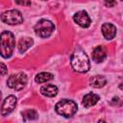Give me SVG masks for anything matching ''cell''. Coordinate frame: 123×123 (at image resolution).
<instances>
[{"label": "cell", "mask_w": 123, "mask_h": 123, "mask_svg": "<svg viewBox=\"0 0 123 123\" xmlns=\"http://www.w3.org/2000/svg\"><path fill=\"white\" fill-rule=\"evenodd\" d=\"M53 78H54V75L49 73V72H40L36 76L35 81L38 84H42V83H46L48 81H51Z\"/></svg>", "instance_id": "obj_16"}, {"label": "cell", "mask_w": 123, "mask_h": 123, "mask_svg": "<svg viewBox=\"0 0 123 123\" xmlns=\"http://www.w3.org/2000/svg\"><path fill=\"white\" fill-rule=\"evenodd\" d=\"M27 76L26 74L19 72L13 75H11L7 80V85L9 87L14 90H21L27 84Z\"/></svg>", "instance_id": "obj_6"}, {"label": "cell", "mask_w": 123, "mask_h": 123, "mask_svg": "<svg viewBox=\"0 0 123 123\" xmlns=\"http://www.w3.org/2000/svg\"><path fill=\"white\" fill-rule=\"evenodd\" d=\"M107 57V53H106V49L105 47H103L102 45H99V46H96L93 51H92V60L99 63V62H102Z\"/></svg>", "instance_id": "obj_10"}, {"label": "cell", "mask_w": 123, "mask_h": 123, "mask_svg": "<svg viewBox=\"0 0 123 123\" xmlns=\"http://www.w3.org/2000/svg\"><path fill=\"white\" fill-rule=\"evenodd\" d=\"M1 97H2V94H1V91H0V100H1Z\"/></svg>", "instance_id": "obj_20"}, {"label": "cell", "mask_w": 123, "mask_h": 123, "mask_svg": "<svg viewBox=\"0 0 123 123\" xmlns=\"http://www.w3.org/2000/svg\"><path fill=\"white\" fill-rule=\"evenodd\" d=\"M55 30L54 24L47 19H40L37 22V24L34 27V31L37 36L42 38H46L50 37Z\"/></svg>", "instance_id": "obj_4"}, {"label": "cell", "mask_w": 123, "mask_h": 123, "mask_svg": "<svg viewBox=\"0 0 123 123\" xmlns=\"http://www.w3.org/2000/svg\"><path fill=\"white\" fill-rule=\"evenodd\" d=\"M15 46V39L12 33L4 31L0 34V55L4 59L12 57Z\"/></svg>", "instance_id": "obj_2"}, {"label": "cell", "mask_w": 123, "mask_h": 123, "mask_svg": "<svg viewBox=\"0 0 123 123\" xmlns=\"http://www.w3.org/2000/svg\"><path fill=\"white\" fill-rule=\"evenodd\" d=\"M90 86L95 87V88H100V87H103L106 84H107V80L104 76H101V75H95L93 76L90 81Z\"/></svg>", "instance_id": "obj_14"}, {"label": "cell", "mask_w": 123, "mask_h": 123, "mask_svg": "<svg viewBox=\"0 0 123 123\" xmlns=\"http://www.w3.org/2000/svg\"><path fill=\"white\" fill-rule=\"evenodd\" d=\"M99 99H100L99 95L90 92V93L86 94L83 97V102L82 103H83V106L85 108H90V107L94 106L95 104H97V102L99 101Z\"/></svg>", "instance_id": "obj_11"}, {"label": "cell", "mask_w": 123, "mask_h": 123, "mask_svg": "<svg viewBox=\"0 0 123 123\" xmlns=\"http://www.w3.org/2000/svg\"><path fill=\"white\" fill-rule=\"evenodd\" d=\"M1 20L8 25H18L23 22L22 13L17 10L5 11L0 15Z\"/></svg>", "instance_id": "obj_5"}, {"label": "cell", "mask_w": 123, "mask_h": 123, "mask_svg": "<svg viewBox=\"0 0 123 123\" xmlns=\"http://www.w3.org/2000/svg\"><path fill=\"white\" fill-rule=\"evenodd\" d=\"M98 123H106V121H105V120H103V119H101V120H99V121H98Z\"/></svg>", "instance_id": "obj_19"}, {"label": "cell", "mask_w": 123, "mask_h": 123, "mask_svg": "<svg viewBox=\"0 0 123 123\" xmlns=\"http://www.w3.org/2000/svg\"><path fill=\"white\" fill-rule=\"evenodd\" d=\"M70 62L72 68L77 72L85 73L87 72L90 68L89 59L86 54V52L81 49H78L73 52V54L71 55Z\"/></svg>", "instance_id": "obj_1"}, {"label": "cell", "mask_w": 123, "mask_h": 123, "mask_svg": "<svg viewBox=\"0 0 123 123\" xmlns=\"http://www.w3.org/2000/svg\"><path fill=\"white\" fill-rule=\"evenodd\" d=\"M33 44H34V40H33V38H31V37H24L20 38L19 41H18V45H17V48H18L19 53L23 54V53L26 52Z\"/></svg>", "instance_id": "obj_12"}, {"label": "cell", "mask_w": 123, "mask_h": 123, "mask_svg": "<svg viewBox=\"0 0 123 123\" xmlns=\"http://www.w3.org/2000/svg\"><path fill=\"white\" fill-rule=\"evenodd\" d=\"M40 93L46 97H55L58 94V87L54 85H44L40 87Z\"/></svg>", "instance_id": "obj_13"}, {"label": "cell", "mask_w": 123, "mask_h": 123, "mask_svg": "<svg viewBox=\"0 0 123 123\" xmlns=\"http://www.w3.org/2000/svg\"><path fill=\"white\" fill-rule=\"evenodd\" d=\"M102 34L106 39H112L116 35V28L111 23H104L102 25Z\"/></svg>", "instance_id": "obj_9"}, {"label": "cell", "mask_w": 123, "mask_h": 123, "mask_svg": "<svg viewBox=\"0 0 123 123\" xmlns=\"http://www.w3.org/2000/svg\"><path fill=\"white\" fill-rule=\"evenodd\" d=\"M16 103H17V98L14 95H9L8 97H6L1 106V114L2 115L10 114L15 109Z\"/></svg>", "instance_id": "obj_7"}, {"label": "cell", "mask_w": 123, "mask_h": 123, "mask_svg": "<svg viewBox=\"0 0 123 123\" xmlns=\"http://www.w3.org/2000/svg\"><path fill=\"white\" fill-rule=\"evenodd\" d=\"M22 118H23L24 122L33 121V120H37L38 118V114L34 110H26V111H22Z\"/></svg>", "instance_id": "obj_15"}, {"label": "cell", "mask_w": 123, "mask_h": 123, "mask_svg": "<svg viewBox=\"0 0 123 123\" xmlns=\"http://www.w3.org/2000/svg\"><path fill=\"white\" fill-rule=\"evenodd\" d=\"M73 19L75 21V23H77L79 26H81L82 28H87L89 27L91 20L90 17L88 15V13L86 11H80L77 12L74 15H73Z\"/></svg>", "instance_id": "obj_8"}, {"label": "cell", "mask_w": 123, "mask_h": 123, "mask_svg": "<svg viewBox=\"0 0 123 123\" xmlns=\"http://www.w3.org/2000/svg\"><path fill=\"white\" fill-rule=\"evenodd\" d=\"M77 110H78L77 104L73 100H69V99L61 100L55 106L56 112L66 118L72 117L77 112Z\"/></svg>", "instance_id": "obj_3"}, {"label": "cell", "mask_w": 123, "mask_h": 123, "mask_svg": "<svg viewBox=\"0 0 123 123\" xmlns=\"http://www.w3.org/2000/svg\"><path fill=\"white\" fill-rule=\"evenodd\" d=\"M7 72H8L7 66H6L4 63L0 62V76H4V75H6Z\"/></svg>", "instance_id": "obj_17"}, {"label": "cell", "mask_w": 123, "mask_h": 123, "mask_svg": "<svg viewBox=\"0 0 123 123\" xmlns=\"http://www.w3.org/2000/svg\"><path fill=\"white\" fill-rule=\"evenodd\" d=\"M115 4H116L115 1H112V2H105V5L108 6V7H112V6H114Z\"/></svg>", "instance_id": "obj_18"}]
</instances>
